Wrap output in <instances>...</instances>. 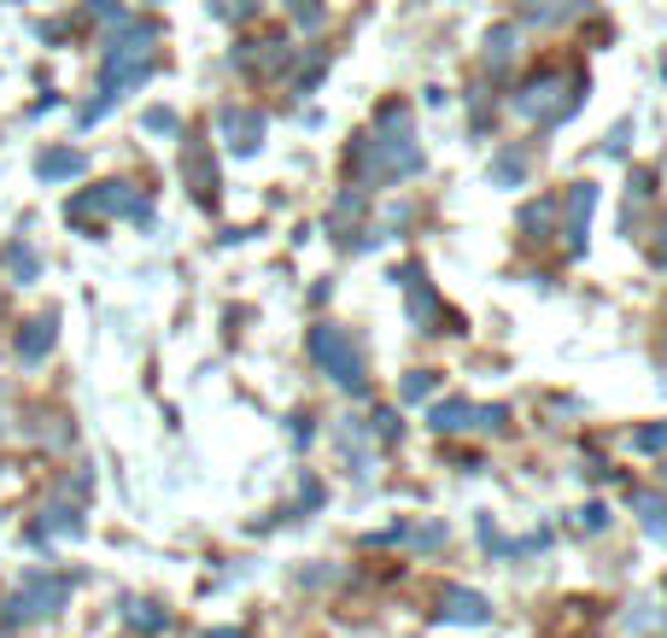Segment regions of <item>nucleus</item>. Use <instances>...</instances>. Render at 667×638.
Wrapping results in <instances>:
<instances>
[{"label": "nucleus", "instance_id": "1", "mask_svg": "<svg viewBox=\"0 0 667 638\" xmlns=\"http://www.w3.org/2000/svg\"><path fill=\"white\" fill-rule=\"evenodd\" d=\"M351 176H358V188H387V182H404V176H422V141H415V123L404 106H387L374 130H363L351 141Z\"/></svg>", "mask_w": 667, "mask_h": 638}, {"label": "nucleus", "instance_id": "2", "mask_svg": "<svg viewBox=\"0 0 667 638\" xmlns=\"http://www.w3.org/2000/svg\"><path fill=\"white\" fill-rule=\"evenodd\" d=\"M153 53H158V30L147 24V18H135V24H117V30H112V48H106V76H100V100H89L82 123H100L112 100H123L130 89H141V82L153 76Z\"/></svg>", "mask_w": 667, "mask_h": 638}, {"label": "nucleus", "instance_id": "3", "mask_svg": "<svg viewBox=\"0 0 667 638\" xmlns=\"http://www.w3.org/2000/svg\"><path fill=\"white\" fill-rule=\"evenodd\" d=\"M305 352H310V363L322 369V375L340 387V393H369V369H363V358H358V346L346 340V328H334V322H317L305 335Z\"/></svg>", "mask_w": 667, "mask_h": 638}, {"label": "nucleus", "instance_id": "4", "mask_svg": "<svg viewBox=\"0 0 667 638\" xmlns=\"http://www.w3.org/2000/svg\"><path fill=\"white\" fill-rule=\"evenodd\" d=\"M579 76L574 71H545V76H533V82H521L515 89V112L527 117V123H545V130H556V123H568L574 106H579Z\"/></svg>", "mask_w": 667, "mask_h": 638}, {"label": "nucleus", "instance_id": "5", "mask_svg": "<svg viewBox=\"0 0 667 638\" xmlns=\"http://www.w3.org/2000/svg\"><path fill=\"white\" fill-rule=\"evenodd\" d=\"M65 604H71V580H59V574H30V580L0 604V621L7 627H35V621H53Z\"/></svg>", "mask_w": 667, "mask_h": 638}, {"label": "nucleus", "instance_id": "6", "mask_svg": "<svg viewBox=\"0 0 667 638\" xmlns=\"http://www.w3.org/2000/svg\"><path fill=\"white\" fill-rule=\"evenodd\" d=\"M100 212H123V217H130V223H141V229H153V205L141 199V194L130 188V182H100V188H89V194H76L65 217H76V223H89V217H100Z\"/></svg>", "mask_w": 667, "mask_h": 638}, {"label": "nucleus", "instance_id": "7", "mask_svg": "<svg viewBox=\"0 0 667 638\" xmlns=\"http://www.w3.org/2000/svg\"><path fill=\"white\" fill-rule=\"evenodd\" d=\"M428 428H433V434H463V428H486V434H504V428H510V410H504V404L440 399V404L428 410Z\"/></svg>", "mask_w": 667, "mask_h": 638}, {"label": "nucleus", "instance_id": "8", "mask_svg": "<svg viewBox=\"0 0 667 638\" xmlns=\"http://www.w3.org/2000/svg\"><path fill=\"white\" fill-rule=\"evenodd\" d=\"M433 621L440 627H486L492 604H486V591H474V586H445V598L433 604Z\"/></svg>", "mask_w": 667, "mask_h": 638}, {"label": "nucleus", "instance_id": "9", "mask_svg": "<svg viewBox=\"0 0 667 638\" xmlns=\"http://www.w3.org/2000/svg\"><path fill=\"white\" fill-rule=\"evenodd\" d=\"M392 281H399L404 294H410V322L422 328V335H428V328H440V294H433V281L415 270V264H399V270H392Z\"/></svg>", "mask_w": 667, "mask_h": 638}, {"label": "nucleus", "instance_id": "10", "mask_svg": "<svg viewBox=\"0 0 667 638\" xmlns=\"http://www.w3.org/2000/svg\"><path fill=\"white\" fill-rule=\"evenodd\" d=\"M217 135L228 141V153H235V158H253V153L264 147V117L246 112V106H228V112L217 117Z\"/></svg>", "mask_w": 667, "mask_h": 638}, {"label": "nucleus", "instance_id": "11", "mask_svg": "<svg viewBox=\"0 0 667 638\" xmlns=\"http://www.w3.org/2000/svg\"><path fill=\"white\" fill-rule=\"evenodd\" d=\"M592 205H597V188H592V182H574V188H568V258H579V253H586Z\"/></svg>", "mask_w": 667, "mask_h": 638}, {"label": "nucleus", "instance_id": "12", "mask_svg": "<svg viewBox=\"0 0 667 638\" xmlns=\"http://www.w3.org/2000/svg\"><path fill=\"white\" fill-rule=\"evenodd\" d=\"M53 340H59V311H35L24 328H18V358H24V363H41Z\"/></svg>", "mask_w": 667, "mask_h": 638}, {"label": "nucleus", "instance_id": "13", "mask_svg": "<svg viewBox=\"0 0 667 638\" xmlns=\"http://www.w3.org/2000/svg\"><path fill=\"white\" fill-rule=\"evenodd\" d=\"M481 545H486V557H533V550H545L551 545V533L538 527V533H527V539H504L486 516H481Z\"/></svg>", "mask_w": 667, "mask_h": 638}, {"label": "nucleus", "instance_id": "14", "mask_svg": "<svg viewBox=\"0 0 667 638\" xmlns=\"http://www.w3.org/2000/svg\"><path fill=\"white\" fill-rule=\"evenodd\" d=\"M82 171H89V158H82L76 147H48V153L35 158V176H41V182H71V176H82Z\"/></svg>", "mask_w": 667, "mask_h": 638}, {"label": "nucleus", "instance_id": "15", "mask_svg": "<svg viewBox=\"0 0 667 638\" xmlns=\"http://www.w3.org/2000/svg\"><path fill=\"white\" fill-rule=\"evenodd\" d=\"M633 516L650 533V545H667V498L661 492H633Z\"/></svg>", "mask_w": 667, "mask_h": 638}, {"label": "nucleus", "instance_id": "16", "mask_svg": "<svg viewBox=\"0 0 667 638\" xmlns=\"http://www.w3.org/2000/svg\"><path fill=\"white\" fill-rule=\"evenodd\" d=\"M123 621H130L135 632H164V627H171V615H164V604H147V598H123Z\"/></svg>", "mask_w": 667, "mask_h": 638}, {"label": "nucleus", "instance_id": "17", "mask_svg": "<svg viewBox=\"0 0 667 638\" xmlns=\"http://www.w3.org/2000/svg\"><path fill=\"white\" fill-rule=\"evenodd\" d=\"M521 229H527V235H551L556 229V199L527 205V212H521Z\"/></svg>", "mask_w": 667, "mask_h": 638}, {"label": "nucleus", "instance_id": "18", "mask_svg": "<svg viewBox=\"0 0 667 638\" xmlns=\"http://www.w3.org/2000/svg\"><path fill=\"white\" fill-rule=\"evenodd\" d=\"M521 176H527V153H497V164H492V182H497V188H515Z\"/></svg>", "mask_w": 667, "mask_h": 638}, {"label": "nucleus", "instance_id": "19", "mask_svg": "<svg viewBox=\"0 0 667 638\" xmlns=\"http://www.w3.org/2000/svg\"><path fill=\"white\" fill-rule=\"evenodd\" d=\"M633 451H638V457H661V451H667V422L638 428V434H633Z\"/></svg>", "mask_w": 667, "mask_h": 638}, {"label": "nucleus", "instance_id": "20", "mask_svg": "<svg viewBox=\"0 0 667 638\" xmlns=\"http://www.w3.org/2000/svg\"><path fill=\"white\" fill-rule=\"evenodd\" d=\"M433 387H440V381H433V375H428V369H410V375L399 381V399H404V404H415V399H428V393H433Z\"/></svg>", "mask_w": 667, "mask_h": 638}, {"label": "nucleus", "instance_id": "21", "mask_svg": "<svg viewBox=\"0 0 667 638\" xmlns=\"http://www.w3.org/2000/svg\"><path fill=\"white\" fill-rule=\"evenodd\" d=\"M510 53H515V30L486 35V59H492V65H510Z\"/></svg>", "mask_w": 667, "mask_h": 638}, {"label": "nucleus", "instance_id": "22", "mask_svg": "<svg viewBox=\"0 0 667 638\" xmlns=\"http://www.w3.org/2000/svg\"><path fill=\"white\" fill-rule=\"evenodd\" d=\"M287 12H294L305 30H322V0H287Z\"/></svg>", "mask_w": 667, "mask_h": 638}, {"label": "nucleus", "instance_id": "23", "mask_svg": "<svg viewBox=\"0 0 667 638\" xmlns=\"http://www.w3.org/2000/svg\"><path fill=\"white\" fill-rule=\"evenodd\" d=\"M322 71H328V53H317V59H310V65L294 76V89H299V94H310V89H317V82H322Z\"/></svg>", "mask_w": 667, "mask_h": 638}, {"label": "nucleus", "instance_id": "24", "mask_svg": "<svg viewBox=\"0 0 667 638\" xmlns=\"http://www.w3.org/2000/svg\"><path fill=\"white\" fill-rule=\"evenodd\" d=\"M12 276L18 281H35L41 270H35V253H30V246H12Z\"/></svg>", "mask_w": 667, "mask_h": 638}, {"label": "nucleus", "instance_id": "25", "mask_svg": "<svg viewBox=\"0 0 667 638\" xmlns=\"http://www.w3.org/2000/svg\"><path fill=\"white\" fill-rule=\"evenodd\" d=\"M147 130H153V135H176V112L153 106V112H147Z\"/></svg>", "mask_w": 667, "mask_h": 638}, {"label": "nucleus", "instance_id": "26", "mask_svg": "<svg viewBox=\"0 0 667 638\" xmlns=\"http://www.w3.org/2000/svg\"><path fill=\"white\" fill-rule=\"evenodd\" d=\"M374 428H381V434H387V440H399V434H404V422H399V416H392V410H381V416H374Z\"/></svg>", "mask_w": 667, "mask_h": 638}, {"label": "nucleus", "instance_id": "27", "mask_svg": "<svg viewBox=\"0 0 667 638\" xmlns=\"http://www.w3.org/2000/svg\"><path fill=\"white\" fill-rule=\"evenodd\" d=\"M579 527H609V510L592 504V510H579Z\"/></svg>", "mask_w": 667, "mask_h": 638}, {"label": "nucleus", "instance_id": "28", "mask_svg": "<svg viewBox=\"0 0 667 638\" xmlns=\"http://www.w3.org/2000/svg\"><path fill=\"white\" fill-rule=\"evenodd\" d=\"M205 638H246L240 627H217V632H205Z\"/></svg>", "mask_w": 667, "mask_h": 638}, {"label": "nucleus", "instance_id": "29", "mask_svg": "<svg viewBox=\"0 0 667 638\" xmlns=\"http://www.w3.org/2000/svg\"><path fill=\"white\" fill-rule=\"evenodd\" d=\"M656 264H661V270H667V229H661V240H656Z\"/></svg>", "mask_w": 667, "mask_h": 638}, {"label": "nucleus", "instance_id": "30", "mask_svg": "<svg viewBox=\"0 0 667 638\" xmlns=\"http://www.w3.org/2000/svg\"><path fill=\"white\" fill-rule=\"evenodd\" d=\"M661 481H667V451H661Z\"/></svg>", "mask_w": 667, "mask_h": 638}]
</instances>
